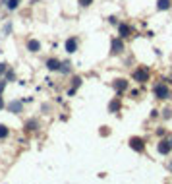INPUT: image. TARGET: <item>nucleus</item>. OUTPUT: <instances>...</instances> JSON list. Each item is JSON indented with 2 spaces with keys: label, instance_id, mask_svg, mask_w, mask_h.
I'll use <instances>...</instances> for the list:
<instances>
[{
  "label": "nucleus",
  "instance_id": "nucleus-1",
  "mask_svg": "<svg viewBox=\"0 0 172 184\" xmlns=\"http://www.w3.org/2000/svg\"><path fill=\"white\" fill-rule=\"evenodd\" d=\"M130 147H132L133 151H143L145 149V142H143L141 138H132V140H130Z\"/></svg>",
  "mask_w": 172,
  "mask_h": 184
},
{
  "label": "nucleus",
  "instance_id": "nucleus-2",
  "mask_svg": "<svg viewBox=\"0 0 172 184\" xmlns=\"http://www.w3.org/2000/svg\"><path fill=\"white\" fill-rule=\"evenodd\" d=\"M157 149H159V153H162V155H168L170 151H172V142H168V140H162L161 144L157 145Z\"/></svg>",
  "mask_w": 172,
  "mask_h": 184
},
{
  "label": "nucleus",
  "instance_id": "nucleus-3",
  "mask_svg": "<svg viewBox=\"0 0 172 184\" xmlns=\"http://www.w3.org/2000/svg\"><path fill=\"white\" fill-rule=\"evenodd\" d=\"M66 51L70 52V54L77 51V39H76V37H70V39L66 41Z\"/></svg>",
  "mask_w": 172,
  "mask_h": 184
},
{
  "label": "nucleus",
  "instance_id": "nucleus-4",
  "mask_svg": "<svg viewBox=\"0 0 172 184\" xmlns=\"http://www.w3.org/2000/svg\"><path fill=\"white\" fill-rule=\"evenodd\" d=\"M155 95L161 97V99H166V97H168V87H166V85H157V87H155Z\"/></svg>",
  "mask_w": 172,
  "mask_h": 184
},
{
  "label": "nucleus",
  "instance_id": "nucleus-5",
  "mask_svg": "<svg viewBox=\"0 0 172 184\" xmlns=\"http://www.w3.org/2000/svg\"><path fill=\"white\" fill-rule=\"evenodd\" d=\"M27 51L39 52L41 51V43H39V41H35V39H29V41H27Z\"/></svg>",
  "mask_w": 172,
  "mask_h": 184
},
{
  "label": "nucleus",
  "instance_id": "nucleus-6",
  "mask_svg": "<svg viewBox=\"0 0 172 184\" xmlns=\"http://www.w3.org/2000/svg\"><path fill=\"white\" fill-rule=\"evenodd\" d=\"M126 87H128V81H126V80H116V81H114V89H116L118 93H122Z\"/></svg>",
  "mask_w": 172,
  "mask_h": 184
},
{
  "label": "nucleus",
  "instance_id": "nucleus-7",
  "mask_svg": "<svg viewBox=\"0 0 172 184\" xmlns=\"http://www.w3.org/2000/svg\"><path fill=\"white\" fill-rule=\"evenodd\" d=\"M122 51H124L122 41H120V39H114V41H112V52H114V54H118V52H122Z\"/></svg>",
  "mask_w": 172,
  "mask_h": 184
},
{
  "label": "nucleus",
  "instance_id": "nucleus-8",
  "mask_svg": "<svg viewBox=\"0 0 172 184\" xmlns=\"http://www.w3.org/2000/svg\"><path fill=\"white\" fill-rule=\"evenodd\" d=\"M172 6L170 0H157V10H168Z\"/></svg>",
  "mask_w": 172,
  "mask_h": 184
},
{
  "label": "nucleus",
  "instance_id": "nucleus-9",
  "mask_svg": "<svg viewBox=\"0 0 172 184\" xmlns=\"http://www.w3.org/2000/svg\"><path fill=\"white\" fill-rule=\"evenodd\" d=\"M47 68H48V70H58V68H60V62H58L56 58H48V60H47Z\"/></svg>",
  "mask_w": 172,
  "mask_h": 184
},
{
  "label": "nucleus",
  "instance_id": "nucleus-10",
  "mask_svg": "<svg viewBox=\"0 0 172 184\" xmlns=\"http://www.w3.org/2000/svg\"><path fill=\"white\" fill-rule=\"evenodd\" d=\"M8 110H10V112H19V110H22V103H19V101H12V103L8 105Z\"/></svg>",
  "mask_w": 172,
  "mask_h": 184
},
{
  "label": "nucleus",
  "instance_id": "nucleus-11",
  "mask_svg": "<svg viewBox=\"0 0 172 184\" xmlns=\"http://www.w3.org/2000/svg\"><path fill=\"white\" fill-rule=\"evenodd\" d=\"M133 77H136L137 81H145L147 80V70H137L136 74H133Z\"/></svg>",
  "mask_w": 172,
  "mask_h": 184
},
{
  "label": "nucleus",
  "instance_id": "nucleus-12",
  "mask_svg": "<svg viewBox=\"0 0 172 184\" xmlns=\"http://www.w3.org/2000/svg\"><path fill=\"white\" fill-rule=\"evenodd\" d=\"M4 2H6V8H8V10H12V12L19 6V0H4Z\"/></svg>",
  "mask_w": 172,
  "mask_h": 184
},
{
  "label": "nucleus",
  "instance_id": "nucleus-13",
  "mask_svg": "<svg viewBox=\"0 0 172 184\" xmlns=\"http://www.w3.org/2000/svg\"><path fill=\"white\" fill-rule=\"evenodd\" d=\"M118 31H120V37H122V39H126V37L130 35V27H128V25H124V23L118 27Z\"/></svg>",
  "mask_w": 172,
  "mask_h": 184
},
{
  "label": "nucleus",
  "instance_id": "nucleus-14",
  "mask_svg": "<svg viewBox=\"0 0 172 184\" xmlns=\"http://www.w3.org/2000/svg\"><path fill=\"white\" fill-rule=\"evenodd\" d=\"M8 136V128L4 124H0V138H6Z\"/></svg>",
  "mask_w": 172,
  "mask_h": 184
},
{
  "label": "nucleus",
  "instance_id": "nucleus-15",
  "mask_svg": "<svg viewBox=\"0 0 172 184\" xmlns=\"http://www.w3.org/2000/svg\"><path fill=\"white\" fill-rule=\"evenodd\" d=\"M89 4H93V0H79V6H83V8H87Z\"/></svg>",
  "mask_w": 172,
  "mask_h": 184
},
{
  "label": "nucleus",
  "instance_id": "nucleus-16",
  "mask_svg": "<svg viewBox=\"0 0 172 184\" xmlns=\"http://www.w3.org/2000/svg\"><path fill=\"white\" fill-rule=\"evenodd\" d=\"M118 107H120L118 101H112V103H110V110H118Z\"/></svg>",
  "mask_w": 172,
  "mask_h": 184
},
{
  "label": "nucleus",
  "instance_id": "nucleus-17",
  "mask_svg": "<svg viewBox=\"0 0 172 184\" xmlns=\"http://www.w3.org/2000/svg\"><path fill=\"white\" fill-rule=\"evenodd\" d=\"M35 126H37V124H35V122H27V130H33V128H35Z\"/></svg>",
  "mask_w": 172,
  "mask_h": 184
},
{
  "label": "nucleus",
  "instance_id": "nucleus-18",
  "mask_svg": "<svg viewBox=\"0 0 172 184\" xmlns=\"http://www.w3.org/2000/svg\"><path fill=\"white\" fill-rule=\"evenodd\" d=\"M4 87H6V81H4V80H2V81H0V93H2V91H4Z\"/></svg>",
  "mask_w": 172,
  "mask_h": 184
},
{
  "label": "nucleus",
  "instance_id": "nucleus-19",
  "mask_svg": "<svg viewBox=\"0 0 172 184\" xmlns=\"http://www.w3.org/2000/svg\"><path fill=\"white\" fill-rule=\"evenodd\" d=\"M4 72H6V64H0V76H2Z\"/></svg>",
  "mask_w": 172,
  "mask_h": 184
},
{
  "label": "nucleus",
  "instance_id": "nucleus-20",
  "mask_svg": "<svg viewBox=\"0 0 172 184\" xmlns=\"http://www.w3.org/2000/svg\"><path fill=\"white\" fill-rule=\"evenodd\" d=\"M4 109V101H2V97H0V110Z\"/></svg>",
  "mask_w": 172,
  "mask_h": 184
}]
</instances>
